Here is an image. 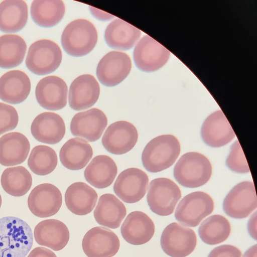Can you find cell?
<instances>
[{
  "mask_svg": "<svg viewBox=\"0 0 257 257\" xmlns=\"http://www.w3.org/2000/svg\"><path fill=\"white\" fill-rule=\"evenodd\" d=\"M30 90V80L22 71H10L0 78V99L4 102L12 104L22 103L27 98Z\"/></svg>",
  "mask_w": 257,
  "mask_h": 257,
  "instance_id": "cell-23",
  "label": "cell"
},
{
  "mask_svg": "<svg viewBox=\"0 0 257 257\" xmlns=\"http://www.w3.org/2000/svg\"><path fill=\"white\" fill-rule=\"evenodd\" d=\"M90 9L94 17L101 21H108V20L113 18V16L108 14L105 13L95 8L90 7Z\"/></svg>",
  "mask_w": 257,
  "mask_h": 257,
  "instance_id": "cell-41",
  "label": "cell"
},
{
  "mask_svg": "<svg viewBox=\"0 0 257 257\" xmlns=\"http://www.w3.org/2000/svg\"><path fill=\"white\" fill-rule=\"evenodd\" d=\"M212 165L209 159L197 152L183 155L174 168V176L181 185L190 188L205 184L212 174Z\"/></svg>",
  "mask_w": 257,
  "mask_h": 257,
  "instance_id": "cell-3",
  "label": "cell"
},
{
  "mask_svg": "<svg viewBox=\"0 0 257 257\" xmlns=\"http://www.w3.org/2000/svg\"><path fill=\"white\" fill-rule=\"evenodd\" d=\"M126 214L123 203L112 194L101 195L98 200L93 215L99 224L111 229L117 228Z\"/></svg>",
  "mask_w": 257,
  "mask_h": 257,
  "instance_id": "cell-26",
  "label": "cell"
},
{
  "mask_svg": "<svg viewBox=\"0 0 257 257\" xmlns=\"http://www.w3.org/2000/svg\"><path fill=\"white\" fill-rule=\"evenodd\" d=\"M62 58L59 46L50 40H40L30 46L26 59V65L33 73L44 75L55 71Z\"/></svg>",
  "mask_w": 257,
  "mask_h": 257,
  "instance_id": "cell-5",
  "label": "cell"
},
{
  "mask_svg": "<svg viewBox=\"0 0 257 257\" xmlns=\"http://www.w3.org/2000/svg\"><path fill=\"white\" fill-rule=\"evenodd\" d=\"M243 257H257V244L250 247L244 253Z\"/></svg>",
  "mask_w": 257,
  "mask_h": 257,
  "instance_id": "cell-42",
  "label": "cell"
},
{
  "mask_svg": "<svg viewBox=\"0 0 257 257\" xmlns=\"http://www.w3.org/2000/svg\"><path fill=\"white\" fill-rule=\"evenodd\" d=\"M65 12V5L60 0H35L31 6V16L34 22L44 28L57 25Z\"/></svg>",
  "mask_w": 257,
  "mask_h": 257,
  "instance_id": "cell-31",
  "label": "cell"
},
{
  "mask_svg": "<svg viewBox=\"0 0 257 257\" xmlns=\"http://www.w3.org/2000/svg\"><path fill=\"white\" fill-rule=\"evenodd\" d=\"M214 207L210 196L202 191L191 193L179 203L175 212L176 219L182 225L194 227L210 214Z\"/></svg>",
  "mask_w": 257,
  "mask_h": 257,
  "instance_id": "cell-7",
  "label": "cell"
},
{
  "mask_svg": "<svg viewBox=\"0 0 257 257\" xmlns=\"http://www.w3.org/2000/svg\"><path fill=\"white\" fill-rule=\"evenodd\" d=\"M28 9L22 0H5L0 3V31L15 33L27 24Z\"/></svg>",
  "mask_w": 257,
  "mask_h": 257,
  "instance_id": "cell-30",
  "label": "cell"
},
{
  "mask_svg": "<svg viewBox=\"0 0 257 257\" xmlns=\"http://www.w3.org/2000/svg\"><path fill=\"white\" fill-rule=\"evenodd\" d=\"M31 131L38 141L50 145L59 143L65 134V124L58 114L44 112L38 115L33 120Z\"/></svg>",
  "mask_w": 257,
  "mask_h": 257,
  "instance_id": "cell-20",
  "label": "cell"
},
{
  "mask_svg": "<svg viewBox=\"0 0 257 257\" xmlns=\"http://www.w3.org/2000/svg\"><path fill=\"white\" fill-rule=\"evenodd\" d=\"M34 237L38 244L54 251L64 248L70 237L69 230L62 221L49 219L38 223L34 228Z\"/></svg>",
  "mask_w": 257,
  "mask_h": 257,
  "instance_id": "cell-22",
  "label": "cell"
},
{
  "mask_svg": "<svg viewBox=\"0 0 257 257\" xmlns=\"http://www.w3.org/2000/svg\"><path fill=\"white\" fill-rule=\"evenodd\" d=\"M170 52L148 35L144 36L136 46L134 61L140 70L152 72L158 70L167 62Z\"/></svg>",
  "mask_w": 257,
  "mask_h": 257,
  "instance_id": "cell-13",
  "label": "cell"
},
{
  "mask_svg": "<svg viewBox=\"0 0 257 257\" xmlns=\"http://www.w3.org/2000/svg\"><path fill=\"white\" fill-rule=\"evenodd\" d=\"M58 158L56 152L45 145L35 146L29 155L28 165L30 170L40 176L47 175L56 168Z\"/></svg>",
  "mask_w": 257,
  "mask_h": 257,
  "instance_id": "cell-35",
  "label": "cell"
},
{
  "mask_svg": "<svg viewBox=\"0 0 257 257\" xmlns=\"http://www.w3.org/2000/svg\"><path fill=\"white\" fill-rule=\"evenodd\" d=\"M26 50V43L21 36L12 34L1 36L0 68L10 69L20 65Z\"/></svg>",
  "mask_w": 257,
  "mask_h": 257,
  "instance_id": "cell-32",
  "label": "cell"
},
{
  "mask_svg": "<svg viewBox=\"0 0 257 257\" xmlns=\"http://www.w3.org/2000/svg\"><path fill=\"white\" fill-rule=\"evenodd\" d=\"M32 182L30 173L22 166L6 169L1 178V185L4 191L15 197L25 195L30 189Z\"/></svg>",
  "mask_w": 257,
  "mask_h": 257,
  "instance_id": "cell-33",
  "label": "cell"
},
{
  "mask_svg": "<svg viewBox=\"0 0 257 257\" xmlns=\"http://www.w3.org/2000/svg\"><path fill=\"white\" fill-rule=\"evenodd\" d=\"M231 226L223 216L211 215L202 221L198 229L200 238L204 243L215 245L225 241L229 236Z\"/></svg>",
  "mask_w": 257,
  "mask_h": 257,
  "instance_id": "cell-34",
  "label": "cell"
},
{
  "mask_svg": "<svg viewBox=\"0 0 257 257\" xmlns=\"http://www.w3.org/2000/svg\"><path fill=\"white\" fill-rule=\"evenodd\" d=\"M97 41V32L90 21L83 19L74 20L67 25L61 36L64 51L73 57H81L89 53Z\"/></svg>",
  "mask_w": 257,
  "mask_h": 257,
  "instance_id": "cell-4",
  "label": "cell"
},
{
  "mask_svg": "<svg viewBox=\"0 0 257 257\" xmlns=\"http://www.w3.org/2000/svg\"><path fill=\"white\" fill-rule=\"evenodd\" d=\"M18 121L16 109L12 105L0 102V135L15 128Z\"/></svg>",
  "mask_w": 257,
  "mask_h": 257,
  "instance_id": "cell-37",
  "label": "cell"
},
{
  "mask_svg": "<svg viewBox=\"0 0 257 257\" xmlns=\"http://www.w3.org/2000/svg\"><path fill=\"white\" fill-rule=\"evenodd\" d=\"M117 172L114 161L108 156L100 155L92 159L84 171L86 181L93 187L103 189L113 182Z\"/></svg>",
  "mask_w": 257,
  "mask_h": 257,
  "instance_id": "cell-27",
  "label": "cell"
},
{
  "mask_svg": "<svg viewBox=\"0 0 257 257\" xmlns=\"http://www.w3.org/2000/svg\"><path fill=\"white\" fill-rule=\"evenodd\" d=\"M241 251L230 244L219 245L213 249L208 257H241Z\"/></svg>",
  "mask_w": 257,
  "mask_h": 257,
  "instance_id": "cell-38",
  "label": "cell"
},
{
  "mask_svg": "<svg viewBox=\"0 0 257 257\" xmlns=\"http://www.w3.org/2000/svg\"><path fill=\"white\" fill-rule=\"evenodd\" d=\"M256 212L255 211L249 218L247 223V230L250 236L256 240Z\"/></svg>",
  "mask_w": 257,
  "mask_h": 257,
  "instance_id": "cell-40",
  "label": "cell"
},
{
  "mask_svg": "<svg viewBox=\"0 0 257 257\" xmlns=\"http://www.w3.org/2000/svg\"><path fill=\"white\" fill-rule=\"evenodd\" d=\"M138 139L136 127L124 120L114 122L106 128L101 142L104 149L114 155H122L130 151Z\"/></svg>",
  "mask_w": 257,
  "mask_h": 257,
  "instance_id": "cell-12",
  "label": "cell"
},
{
  "mask_svg": "<svg viewBox=\"0 0 257 257\" xmlns=\"http://www.w3.org/2000/svg\"><path fill=\"white\" fill-rule=\"evenodd\" d=\"M68 87L66 82L56 76H49L41 79L35 90L38 103L44 109L58 110L67 104Z\"/></svg>",
  "mask_w": 257,
  "mask_h": 257,
  "instance_id": "cell-17",
  "label": "cell"
},
{
  "mask_svg": "<svg viewBox=\"0 0 257 257\" xmlns=\"http://www.w3.org/2000/svg\"><path fill=\"white\" fill-rule=\"evenodd\" d=\"M2 197H1V195L0 194V208H1V205H2Z\"/></svg>",
  "mask_w": 257,
  "mask_h": 257,
  "instance_id": "cell-43",
  "label": "cell"
},
{
  "mask_svg": "<svg viewBox=\"0 0 257 257\" xmlns=\"http://www.w3.org/2000/svg\"><path fill=\"white\" fill-rule=\"evenodd\" d=\"M30 150L28 138L19 132H11L0 138V164L13 166L23 163Z\"/></svg>",
  "mask_w": 257,
  "mask_h": 257,
  "instance_id": "cell-24",
  "label": "cell"
},
{
  "mask_svg": "<svg viewBox=\"0 0 257 257\" xmlns=\"http://www.w3.org/2000/svg\"><path fill=\"white\" fill-rule=\"evenodd\" d=\"M28 257H57L56 254L51 250L42 246L34 248Z\"/></svg>",
  "mask_w": 257,
  "mask_h": 257,
  "instance_id": "cell-39",
  "label": "cell"
},
{
  "mask_svg": "<svg viewBox=\"0 0 257 257\" xmlns=\"http://www.w3.org/2000/svg\"><path fill=\"white\" fill-rule=\"evenodd\" d=\"M141 31L128 23L116 19L106 27L104 39L112 49L127 50L132 48L139 40Z\"/></svg>",
  "mask_w": 257,
  "mask_h": 257,
  "instance_id": "cell-28",
  "label": "cell"
},
{
  "mask_svg": "<svg viewBox=\"0 0 257 257\" xmlns=\"http://www.w3.org/2000/svg\"><path fill=\"white\" fill-rule=\"evenodd\" d=\"M226 165L232 171L237 173H246L250 171L245 157L238 141L231 145Z\"/></svg>",
  "mask_w": 257,
  "mask_h": 257,
  "instance_id": "cell-36",
  "label": "cell"
},
{
  "mask_svg": "<svg viewBox=\"0 0 257 257\" xmlns=\"http://www.w3.org/2000/svg\"><path fill=\"white\" fill-rule=\"evenodd\" d=\"M119 246L116 234L103 226L89 230L82 241L83 250L87 257H112L118 252Z\"/></svg>",
  "mask_w": 257,
  "mask_h": 257,
  "instance_id": "cell-14",
  "label": "cell"
},
{
  "mask_svg": "<svg viewBox=\"0 0 257 257\" xmlns=\"http://www.w3.org/2000/svg\"><path fill=\"white\" fill-rule=\"evenodd\" d=\"M99 93V85L92 75H80L70 85L68 96L69 106L77 111L88 108L96 102Z\"/></svg>",
  "mask_w": 257,
  "mask_h": 257,
  "instance_id": "cell-19",
  "label": "cell"
},
{
  "mask_svg": "<svg viewBox=\"0 0 257 257\" xmlns=\"http://www.w3.org/2000/svg\"><path fill=\"white\" fill-rule=\"evenodd\" d=\"M256 207L257 199L254 184L247 181L235 185L223 202L224 212L229 217L236 219L247 217Z\"/></svg>",
  "mask_w": 257,
  "mask_h": 257,
  "instance_id": "cell-9",
  "label": "cell"
},
{
  "mask_svg": "<svg viewBox=\"0 0 257 257\" xmlns=\"http://www.w3.org/2000/svg\"><path fill=\"white\" fill-rule=\"evenodd\" d=\"M181 197L179 187L169 179L156 178L150 183L147 202L151 211L158 215L171 214Z\"/></svg>",
  "mask_w": 257,
  "mask_h": 257,
  "instance_id": "cell-6",
  "label": "cell"
},
{
  "mask_svg": "<svg viewBox=\"0 0 257 257\" xmlns=\"http://www.w3.org/2000/svg\"><path fill=\"white\" fill-rule=\"evenodd\" d=\"M153 220L145 213L135 211L129 213L122 223L120 231L123 239L133 245L148 242L155 233Z\"/></svg>",
  "mask_w": 257,
  "mask_h": 257,
  "instance_id": "cell-21",
  "label": "cell"
},
{
  "mask_svg": "<svg viewBox=\"0 0 257 257\" xmlns=\"http://www.w3.org/2000/svg\"><path fill=\"white\" fill-rule=\"evenodd\" d=\"M93 150L86 140L74 138L68 140L61 147L59 158L64 167L71 170L84 168L91 159Z\"/></svg>",
  "mask_w": 257,
  "mask_h": 257,
  "instance_id": "cell-29",
  "label": "cell"
},
{
  "mask_svg": "<svg viewBox=\"0 0 257 257\" xmlns=\"http://www.w3.org/2000/svg\"><path fill=\"white\" fill-rule=\"evenodd\" d=\"M107 124L104 113L97 108L76 113L72 118L70 125L71 134L93 142L101 136Z\"/></svg>",
  "mask_w": 257,
  "mask_h": 257,
  "instance_id": "cell-16",
  "label": "cell"
},
{
  "mask_svg": "<svg viewBox=\"0 0 257 257\" xmlns=\"http://www.w3.org/2000/svg\"><path fill=\"white\" fill-rule=\"evenodd\" d=\"M97 198L96 191L81 182L70 185L65 194V202L67 208L78 215H85L90 213L96 205Z\"/></svg>",
  "mask_w": 257,
  "mask_h": 257,
  "instance_id": "cell-25",
  "label": "cell"
},
{
  "mask_svg": "<svg viewBox=\"0 0 257 257\" xmlns=\"http://www.w3.org/2000/svg\"><path fill=\"white\" fill-rule=\"evenodd\" d=\"M201 137L205 144L212 148L222 147L235 136L226 116L221 110L210 114L201 128Z\"/></svg>",
  "mask_w": 257,
  "mask_h": 257,
  "instance_id": "cell-18",
  "label": "cell"
},
{
  "mask_svg": "<svg viewBox=\"0 0 257 257\" xmlns=\"http://www.w3.org/2000/svg\"><path fill=\"white\" fill-rule=\"evenodd\" d=\"M148 183V176L144 171L136 168H128L118 175L113 190L123 202L134 203L144 197Z\"/></svg>",
  "mask_w": 257,
  "mask_h": 257,
  "instance_id": "cell-10",
  "label": "cell"
},
{
  "mask_svg": "<svg viewBox=\"0 0 257 257\" xmlns=\"http://www.w3.org/2000/svg\"><path fill=\"white\" fill-rule=\"evenodd\" d=\"M160 243L164 252L171 257H185L191 253L197 244L192 229L176 222L168 225L163 231Z\"/></svg>",
  "mask_w": 257,
  "mask_h": 257,
  "instance_id": "cell-8",
  "label": "cell"
},
{
  "mask_svg": "<svg viewBox=\"0 0 257 257\" xmlns=\"http://www.w3.org/2000/svg\"><path fill=\"white\" fill-rule=\"evenodd\" d=\"M62 195L60 190L50 183L36 186L28 198V205L31 212L40 218L52 216L61 207Z\"/></svg>",
  "mask_w": 257,
  "mask_h": 257,
  "instance_id": "cell-15",
  "label": "cell"
},
{
  "mask_svg": "<svg viewBox=\"0 0 257 257\" xmlns=\"http://www.w3.org/2000/svg\"><path fill=\"white\" fill-rule=\"evenodd\" d=\"M181 151L178 140L172 135H163L151 140L142 154L143 166L148 172L157 173L170 167Z\"/></svg>",
  "mask_w": 257,
  "mask_h": 257,
  "instance_id": "cell-2",
  "label": "cell"
},
{
  "mask_svg": "<svg viewBox=\"0 0 257 257\" xmlns=\"http://www.w3.org/2000/svg\"><path fill=\"white\" fill-rule=\"evenodd\" d=\"M33 244L32 230L24 220L0 218V257H26Z\"/></svg>",
  "mask_w": 257,
  "mask_h": 257,
  "instance_id": "cell-1",
  "label": "cell"
},
{
  "mask_svg": "<svg viewBox=\"0 0 257 257\" xmlns=\"http://www.w3.org/2000/svg\"><path fill=\"white\" fill-rule=\"evenodd\" d=\"M132 61L129 56L119 51H111L100 60L96 69V75L100 82L112 87L121 82L129 74Z\"/></svg>",
  "mask_w": 257,
  "mask_h": 257,
  "instance_id": "cell-11",
  "label": "cell"
}]
</instances>
